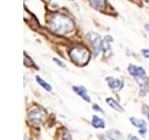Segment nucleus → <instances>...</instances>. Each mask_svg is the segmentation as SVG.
Instances as JSON below:
<instances>
[{"mask_svg": "<svg viewBox=\"0 0 149 140\" xmlns=\"http://www.w3.org/2000/svg\"><path fill=\"white\" fill-rule=\"evenodd\" d=\"M50 28L54 33L60 35H63L73 31L74 22L67 15L62 13H55L49 21Z\"/></svg>", "mask_w": 149, "mask_h": 140, "instance_id": "obj_1", "label": "nucleus"}, {"mask_svg": "<svg viewBox=\"0 0 149 140\" xmlns=\"http://www.w3.org/2000/svg\"><path fill=\"white\" fill-rule=\"evenodd\" d=\"M69 55L73 62L76 64L79 65V66L87 64L88 61H90V56H91L90 51L82 46H78L74 48L70 51Z\"/></svg>", "mask_w": 149, "mask_h": 140, "instance_id": "obj_2", "label": "nucleus"}, {"mask_svg": "<svg viewBox=\"0 0 149 140\" xmlns=\"http://www.w3.org/2000/svg\"><path fill=\"white\" fill-rule=\"evenodd\" d=\"M87 37H88V41L91 42V44L93 47V49H94L95 54L98 55L100 53V51L102 50V42L101 39V36L94 32H90L87 34Z\"/></svg>", "mask_w": 149, "mask_h": 140, "instance_id": "obj_3", "label": "nucleus"}, {"mask_svg": "<svg viewBox=\"0 0 149 140\" xmlns=\"http://www.w3.org/2000/svg\"><path fill=\"white\" fill-rule=\"evenodd\" d=\"M46 116V112L43 109H32L29 112V121L35 125H39Z\"/></svg>", "mask_w": 149, "mask_h": 140, "instance_id": "obj_4", "label": "nucleus"}, {"mask_svg": "<svg viewBox=\"0 0 149 140\" xmlns=\"http://www.w3.org/2000/svg\"><path fill=\"white\" fill-rule=\"evenodd\" d=\"M128 71L130 76H132L134 78H146V70L142 66H137L135 64H130L128 67Z\"/></svg>", "mask_w": 149, "mask_h": 140, "instance_id": "obj_5", "label": "nucleus"}, {"mask_svg": "<svg viewBox=\"0 0 149 140\" xmlns=\"http://www.w3.org/2000/svg\"><path fill=\"white\" fill-rule=\"evenodd\" d=\"M105 79L107 81V84H108V86L113 91L118 92L124 87V81L120 78H115L113 77H107Z\"/></svg>", "mask_w": 149, "mask_h": 140, "instance_id": "obj_6", "label": "nucleus"}, {"mask_svg": "<svg viewBox=\"0 0 149 140\" xmlns=\"http://www.w3.org/2000/svg\"><path fill=\"white\" fill-rule=\"evenodd\" d=\"M113 41V37L110 36H106L104 37V41L102 43V50L104 51V55H110L111 54V42Z\"/></svg>", "mask_w": 149, "mask_h": 140, "instance_id": "obj_7", "label": "nucleus"}, {"mask_svg": "<svg viewBox=\"0 0 149 140\" xmlns=\"http://www.w3.org/2000/svg\"><path fill=\"white\" fill-rule=\"evenodd\" d=\"M73 91L77 93V94L82 97L84 100L87 101V102H91V97L90 95H88V92L85 87L83 86H74L73 87Z\"/></svg>", "mask_w": 149, "mask_h": 140, "instance_id": "obj_8", "label": "nucleus"}, {"mask_svg": "<svg viewBox=\"0 0 149 140\" xmlns=\"http://www.w3.org/2000/svg\"><path fill=\"white\" fill-rule=\"evenodd\" d=\"M91 124L94 128L97 129H104L105 127V123L104 120L102 118L98 116H92V120H91Z\"/></svg>", "mask_w": 149, "mask_h": 140, "instance_id": "obj_9", "label": "nucleus"}, {"mask_svg": "<svg viewBox=\"0 0 149 140\" xmlns=\"http://www.w3.org/2000/svg\"><path fill=\"white\" fill-rule=\"evenodd\" d=\"M130 123H132L133 126L137 127L139 129H146V121L143 120V119H138V118H134V117H132L130 119Z\"/></svg>", "mask_w": 149, "mask_h": 140, "instance_id": "obj_10", "label": "nucleus"}, {"mask_svg": "<svg viewBox=\"0 0 149 140\" xmlns=\"http://www.w3.org/2000/svg\"><path fill=\"white\" fill-rule=\"evenodd\" d=\"M106 103L112 107V108H114L115 110L118 111V112H121V113L124 112V108L119 105V103H118L114 99V98H111V97L106 98Z\"/></svg>", "mask_w": 149, "mask_h": 140, "instance_id": "obj_11", "label": "nucleus"}, {"mask_svg": "<svg viewBox=\"0 0 149 140\" xmlns=\"http://www.w3.org/2000/svg\"><path fill=\"white\" fill-rule=\"evenodd\" d=\"M90 3L97 10H102L105 7V0H90Z\"/></svg>", "mask_w": 149, "mask_h": 140, "instance_id": "obj_12", "label": "nucleus"}, {"mask_svg": "<svg viewBox=\"0 0 149 140\" xmlns=\"http://www.w3.org/2000/svg\"><path fill=\"white\" fill-rule=\"evenodd\" d=\"M36 81L38 82L39 85L43 87L46 91H48V92H50L51 91V86L49 85V83H47L45 80H43V79H42L39 76H36Z\"/></svg>", "mask_w": 149, "mask_h": 140, "instance_id": "obj_13", "label": "nucleus"}, {"mask_svg": "<svg viewBox=\"0 0 149 140\" xmlns=\"http://www.w3.org/2000/svg\"><path fill=\"white\" fill-rule=\"evenodd\" d=\"M143 113L147 117V119L149 120V106L147 105H144L143 106Z\"/></svg>", "mask_w": 149, "mask_h": 140, "instance_id": "obj_14", "label": "nucleus"}, {"mask_svg": "<svg viewBox=\"0 0 149 140\" xmlns=\"http://www.w3.org/2000/svg\"><path fill=\"white\" fill-rule=\"evenodd\" d=\"M63 140H72V136L68 132H65L63 134Z\"/></svg>", "mask_w": 149, "mask_h": 140, "instance_id": "obj_15", "label": "nucleus"}, {"mask_svg": "<svg viewBox=\"0 0 149 140\" xmlns=\"http://www.w3.org/2000/svg\"><path fill=\"white\" fill-rule=\"evenodd\" d=\"M92 108L94 109L95 111L101 112V113H104V111H102V109L99 106V105H97V104H94V105H93V106H92Z\"/></svg>", "mask_w": 149, "mask_h": 140, "instance_id": "obj_16", "label": "nucleus"}, {"mask_svg": "<svg viewBox=\"0 0 149 140\" xmlns=\"http://www.w3.org/2000/svg\"><path fill=\"white\" fill-rule=\"evenodd\" d=\"M53 61H54V62H55L56 64H57L58 65H60V66L65 67V64H63L61 60H59V59H57V58H54V59H53Z\"/></svg>", "mask_w": 149, "mask_h": 140, "instance_id": "obj_17", "label": "nucleus"}, {"mask_svg": "<svg viewBox=\"0 0 149 140\" xmlns=\"http://www.w3.org/2000/svg\"><path fill=\"white\" fill-rule=\"evenodd\" d=\"M142 52H143L144 57H146V58H149V50L143 49V50H142Z\"/></svg>", "mask_w": 149, "mask_h": 140, "instance_id": "obj_18", "label": "nucleus"}, {"mask_svg": "<svg viewBox=\"0 0 149 140\" xmlns=\"http://www.w3.org/2000/svg\"><path fill=\"white\" fill-rule=\"evenodd\" d=\"M128 140H140L137 136H135V135H132V134H130L128 136Z\"/></svg>", "mask_w": 149, "mask_h": 140, "instance_id": "obj_19", "label": "nucleus"}, {"mask_svg": "<svg viewBox=\"0 0 149 140\" xmlns=\"http://www.w3.org/2000/svg\"><path fill=\"white\" fill-rule=\"evenodd\" d=\"M105 140H116V139H115V138H113V137H106Z\"/></svg>", "mask_w": 149, "mask_h": 140, "instance_id": "obj_20", "label": "nucleus"}, {"mask_svg": "<svg viewBox=\"0 0 149 140\" xmlns=\"http://www.w3.org/2000/svg\"><path fill=\"white\" fill-rule=\"evenodd\" d=\"M146 28L147 31H149V24H146Z\"/></svg>", "mask_w": 149, "mask_h": 140, "instance_id": "obj_21", "label": "nucleus"}, {"mask_svg": "<svg viewBox=\"0 0 149 140\" xmlns=\"http://www.w3.org/2000/svg\"><path fill=\"white\" fill-rule=\"evenodd\" d=\"M24 140H29V139H27V138L25 137V138H24Z\"/></svg>", "mask_w": 149, "mask_h": 140, "instance_id": "obj_22", "label": "nucleus"}]
</instances>
